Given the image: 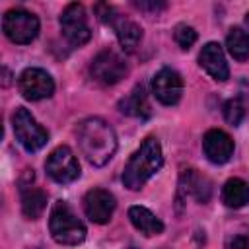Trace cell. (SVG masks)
<instances>
[{
    "label": "cell",
    "instance_id": "obj_24",
    "mask_svg": "<svg viewBox=\"0 0 249 249\" xmlns=\"http://www.w3.org/2000/svg\"><path fill=\"white\" fill-rule=\"evenodd\" d=\"M136 8L140 10H152V12H158V10H163L165 8V2H134Z\"/></svg>",
    "mask_w": 249,
    "mask_h": 249
},
{
    "label": "cell",
    "instance_id": "obj_2",
    "mask_svg": "<svg viewBox=\"0 0 249 249\" xmlns=\"http://www.w3.org/2000/svg\"><path fill=\"white\" fill-rule=\"evenodd\" d=\"M163 165V156H161V146L160 142L150 136L146 138L140 148L130 156V160L124 165L123 171V183L130 191L142 189V185L161 169Z\"/></svg>",
    "mask_w": 249,
    "mask_h": 249
},
{
    "label": "cell",
    "instance_id": "obj_10",
    "mask_svg": "<svg viewBox=\"0 0 249 249\" xmlns=\"http://www.w3.org/2000/svg\"><path fill=\"white\" fill-rule=\"evenodd\" d=\"M152 93L163 105H175L183 95V80L173 68H161L152 78Z\"/></svg>",
    "mask_w": 249,
    "mask_h": 249
},
{
    "label": "cell",
    "instance_id": "obj_8",
    "mask_svg": "<svg viewBox=\"0 0 249 249\" xmlns=\"http://www.w3.org/2000/svg\"><path fill=\"white\" fill-rule=\"evenodd\" d=\"M89 72H91L93 80H97L99 84L113 86V84H117L124 78L128 68H126V62L115 51L105 49L99 54H95V58L91 60Z\"/></svg>",
    "mask_w": 249,
    "mask_h": 249
},
{
    "label": "cell",
    "instance_id": "obj_5",
    "mask_svg": "<svg viewBox=\"0 0 249 249\" xmlns=\"http://www.w3.org/2000/svg\"><path fill=\"white\" fill-rule=\"evenodd\" d=\"M2 29L12 43L27 45L39 33V19L35 14L27 12L23 8H14V10H8L4 14Z\"/></svg>",
    "mask_w": 249,
    "mask_h": 249
},
{
    "label": "cell",
    "instance_id": "obj_19",
    "mask_svg": "<svg viewBox=\"0 0 249 249\" xmlns=\"http://www.w3.org/2000/svg\"><path fill=\"white\" fill-rule=\"evenodd\" d=\"M222 202L228 208H241L249 202V185L243 179H228L222 187Z\"/></svg>",
    "mask_w": 249,
    "mask_h": 249
},
{
    "label": "cell",
    "instance_id": "obj_9",
    "mask_svg": "<svg viewBox=\"0 0 249 249\" xmlns=\"http://www.w3.org/2000/svg\"><path fill=\"white\" fill-rule=\"evenodd\" d=\"M18 88L21 95L29 101H39L45 97H51L54 91V82L51 74L43 68H25L19 74Z\"/></svg>",
    "mask_w": 249,
    "mask_h": 249
},
{
    "label": "cell",
    "instance_id": "obj_12",
    "mask_svg": "<svg viewBox=\"0 0 249 249\" xmlns=\"http://www.w3.org/2000/svg\"><path fill=\"white\" fill-rule=\"evenodd\" d=\"M204 156L212 163H226L233 154V140L220 128H212L202 138Z\"/></svg>",
    "mask_w": 249,
    "mask_h": 249
},
{
    "label": "cell",
    "instance_id": "obj_17",
    "mask_svg": "<svg viewBox=\"0 0 249 249\" xmlns=\"http://www.w3.org/2000/svg\"><path fill=\"white\" fill-rule=\"evenodd\" d=\"M47 206V195L45 191L31 187V185H23L21 187V212L25 218L29 220H37L43 210Z\"/></svg>",
    "mask_w": 249,
    "mask_h": 249
},
{
    "label": "cell",
    "instance_id": "obj_23",
    "mask_svg": "<svg viewBox=\"0 0 249 249\" xmlns=\"http://www.w3.org/2000/svg\"><path fill=\"white\" fill-rule=\"evenodd\" d=\"M226 249H249V230L230 235L226 241Z\"/></svg>",
    "mask_w": 249,
    "mask_h": 249
},
{
    "label": "cell",
    "instance_id": "obj_1",
    "mask_svg": "<svg viewBox=\"0 0 249 249\" xmlns=\"http://www.w3.org/2000/svg\"><path fill=\"white\" fill-rule=\"evenodd\" d=\"M76 134L80 150L91 165L101 167L115 156L117 136L107 121L99 117H88L78 124Z\"/></svg>",
    "mask_w": 249,
    "mask_h": 249
},
{
    "label": "cell",
    "instance_id": "obj_3",
    "mask_svg": "<svg viewBox=\"0 0 249 249\" xmlns=\"http://www.w3.org/2000/svg\"><path fill=\"white\" fill-rule=\"evenodd\" d=\"M49 230L56 243L60 245H78L86 239V226L76 216L72 206L64 200H56L53 204L49 216Z\"/></svg>",
    "mask_w": 249,
    "mask_h": 249
},
{
    "label": "cell",
    "instance_id": "obj_15",
    "mask_svg": "<svg viewBox=\"0 0 249 249\" xmlns=\"http://www.w3.org/2000/svg\"><path fill=\"white\" fill-rule=\"evenodd\" d=\"M119 109H121L124 115L148 119L150 113H152V109H150V103H148V97H146V88H144V84L134 86V89H132L124 99H121Z\"/></svg>",
    "mask_w": 249,
    "mask_h": 249
},
{
    "label": "cell",
    "instance_id": "obj_22",
    "mask_svg": "<svg viewBox=\"0 0 249 249\" xmlns=\"http://www.w3.org/2000/svg\"><path fill=\"white\" fill-rule=\"evenodd\" d=\"M173 37H175L177 45L187 51V49H191V47L195 45V41H196V31H195L191 25H187V23H179V25H175Z\"/></svg>",
    "mask_w": 249,
    "mask_h": 249
},
{
    "label": "cell",
    "instance_id": "obj_18",
    "mask_svg": "<svg viewBox=\"0 0 249 249\" xmlns=\"http://www.w3.org/2000/svg\"><path fill=\"white\" fill-rule=\"evenodd\" d=\"M113 27H115V31H117V39H119V43H121V47L124 49V51H134L136 49V45L140 43V39H142V29H140V25H136L134 21H130V19H126V18H123V16H117V19L111 23Z\"/></svg>",
    "mask_w": 249,
    "mask_h": 249
},
{
    "label": "cell",
    "instance_id": "obj_4",
    "mask_svg": "<svg viewBox=\"0 0 249 249\" xmlns=\"http://www.w3.org/2000/svg\"><path fill=\"white\" fill-rule=\"evenodd\" d=\"M12 126H14V134L16 140L27 150V152H37L41 150L47 140H49V132L35 121V117L23 109L18 107L12 115Z\"/></svg>",
    "mask_w": 249,
    "mask_h": 249
},
{
    "label": "cell",
    "instance_id": "obj_14",
    "mask_svg": "<svg viewBox=\"0 0 249 249\" xmlns=\"http://www.w3.org/2000/svg\"><path fill=\"white\" fill-rule=\"evenodd\" d=\"M181 191L185 195L195 196L198 202H208V198L212 195V185L196 169H185L181 173Z\"/></svg>",
    "mask_w": 249,
    "mask_h": 249
},
{
    "label": "cell",
    "instance_id": "obj_21",
    "mask_svg": "<svg viewBox=\"0 0 249 249\" xmlns=\"http://www.w3.org/2000/svg\"><path fill=\"white\" fill-rule=\"evenodd\" d=\"M245 117V105L241 101V97H231L224 103V119L231 124L237 126Z\"/></svg>",
    "mask_w": 249,
    "mask_h": 249
},
{
    "label": "cell",
    "instance_id": "obj_7",
    "mask_svg": "<svg viewBox=\"0 0 249 249\" xmlns=\"http://www.w3.org/2000/svg\"><path fill=\"white\" fill-rule=\"evenodd\" d=\"M45 169L56 183H72L80 177V163L68 146H58L53 150L45 161Z\"/></svg>",
    "mask_w": 249,
    "mask_h": 249
},
{
    "label": "cell",
    "instance_id": "obj_16",
    "mask_svg": "<svg viewBox=\"0 0 249 249\" xmlns=\"http://www.w3.org/2000/svg\"><path fill=\"white\" fill-rule=\"evenodd\" d=\"M128 218H130L132 226L144 235H158V233L163 231L161 220L144 206H130L128 208Z\"/></svg>",
    "mask_w": 249,
    "mask_h": 249
},
{
    "label": "cell",
    "instance_id": "obj_20",
    "mask_svg": "<svg viewBox=\"0 0 249 249\" xmlns=\"http://www.w3.org/2000/svg\"><path fill=\"white\" fill-rule=\"evenodd\" d=\"M226 47L235 60L239 62L247 60L249 58V33L241 27H231L226 37Z\"/></svg>",
    "mask_w": 249,
    "mask_h": 249
},
{
    "label": "cell",
    "instance_id": "obj_13",
    "mask_svg": "<svg viewBox=\"0 0 249 249\" xmlns=\"http://www.w3.org/2000/svg\"><path fill=\"white\" fill-rule=\"evenodd\" d=\"M198 62L200 66L218 82H224L230 78V68L224 56V51L218 43H206L198 54Z\"/></svg>",
    "mask_w": 249,
    "mask_h": 249
},
{
    "label": "cell",
    "instance_id": "obj_6",
    "mask_svg": "<svg viewBox=\"0 0 249 249\" xmlns=\"http://www.w3.org/2000/svg\"><path fill=\"white\" fill-rule=\"evenodd\" d=\"M60 29H62V35L66 37V41L72 47H82V45H86L89 41L91 31H89L86 10H84L82 4L72 2L62 10V14H60Z\"/></svg>",
    "mask_w": 249,
    "mask_h": 249
},
{
    "label": "cell",
    "instance_id": "obj_11",
    "mask_svg": "<svg viewBox=\"0 0 249 249\" xmlns=\"http://www.w3.org/2000/svg\"><path fill=\"white\" fill-rule=\"evenodd\" d=\"M117 200L105 189H91L84 196V212L93 224H107L115 212Z\"/></svg>",
    "mask_w": 249,
    "mask_h": 249
}]
</instances>
